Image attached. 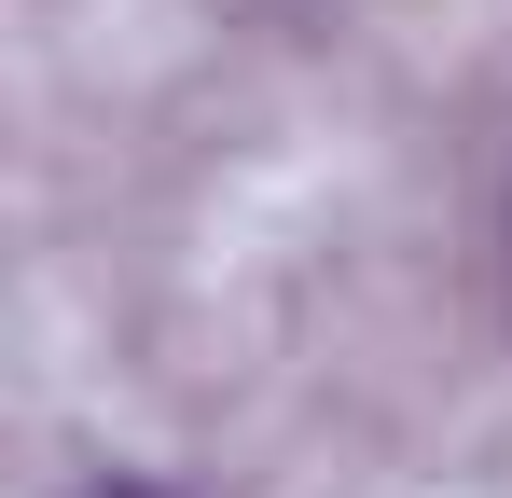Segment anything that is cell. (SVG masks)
Listing matches in <instances>:
<instances>
[{
    "label": "cell",
    "mask_w": 512,
    "mask_h": 498,
    "mask_svg": "<svg viewBox=\"0 0 512 498\" xmlns=\"http://www.w3.org/2000/svg\"><path fill=\"white\" fill-rule=\"evenodd\" d=\"M97 498H139V485H97Z\"/></svg>",
    "instance_id": "cell-1"
}]
</instances>
